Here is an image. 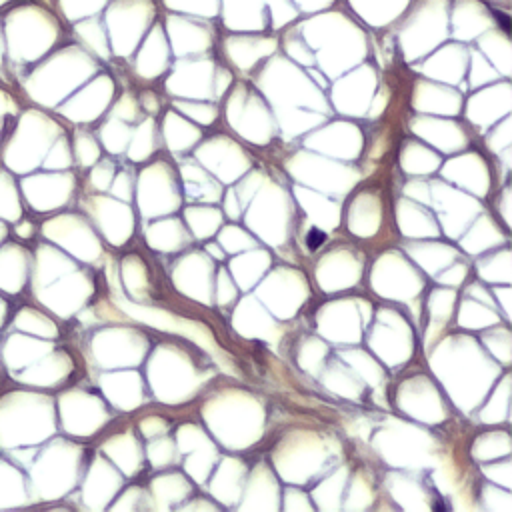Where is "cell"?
<instances>
[{
    "mask_svg": "<svg viewBox=\"0 0 512 512\" xmlns=\"http://www.w3.org/2000/svg\"><path fill=\"white\" fill-rule=\"evenodd\" d=\"M324 240H326V234L320 232V230H312V232L308 234V246H310V248H318L320 244H324Z\"/></svg>",
    "mask_w": 512,
    "mask_h": 512,
    "instance_id": "obj_1",
    "label": "cell"
}]
</instances>
